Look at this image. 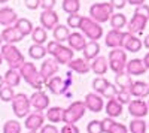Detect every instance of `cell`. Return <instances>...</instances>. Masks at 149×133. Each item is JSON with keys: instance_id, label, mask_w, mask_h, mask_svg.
<instances>
[{"instance_id": "6da1fadb", "label": "cell", "mask_w": 149, "mask_h": 133, "mask_svg": "<svg viewBox=\"0 0 149 133\" xmlns=\"http://www.w3.org/2000/svg\"><path fill=\"white\" fill-rule=\"evenodd\" d=\"M21 78H24V81H26L30 87H33L36 91H40L45 85V82L39 74V70L36 69V66L30 62H24V64L18 69Z\"/></svg>"}, {"instance_id": "7a4b0ae2", "label": "cell", "mask_w": 149, "mask_h": 133, "mask_svg": "<svg viewBox=\"0 0 149 133\" xmlns=\"http://www.w3.org/2000/svg\"><path fill=\"white\" fill-rule=\"evenodd\" d=\"M46 54L52 55V58L58 64H69L70 60H73L74 52L70 50L69 46H64L63 43H58L55 41L48 42V46H45Z\"/></svg>"}, {"instance_id": "3957f363", "label": "cell", "mask_w": 149, "mask_h": 133, "mask_svg": "<svg viewBox=\"0 0 149 133\" xmlns=\"http://www.w3.org/2000/svg\"><path fill=\"white\" fill-rule=\"evenodd\" d=\"M0 55H2V58L9 64V69L18 70L24 64V62H26L21 51L15 45H10V43H3L0 46Z\"/></svg>"}, {"instance_id": "277c9868", "label": "cell", "mask_w": 149, "mask_h": 133, "mask_svg": "<svg viewBox=\"0 0 149 133\" xmlns=\"http://www.w3.org/2000/svg\"><path fill=\"white\" fill-rule=\"evenodd\" d=\"M86 112V108L84 105L82 100H74L72 102L66 109H63V121L64 124H74V123H78L81 118H84Z\"/></svg>"}, {"instance_id": "5b68a950", "label": "cell", "mask_w": 149, "mask_h": 133, "mask_svg": "<svg viewBox=\"0 0 149 133\" xmlns=\"http://www.w3.org/2000/svg\"><path fill=\"white\" fill-rule=\"evenodd\" d=\"M78 29H81L84 32L85 38L91 39L93 42H97L103 36V27L100 24H97L95 21H93L90 17H82Z\"/></svg>"}, {"instance_id": "8992f818", "label": "cell", "mask_w": 149, "mask_h": 133, "mask_svg": "<svg viewBox=\"0 0 149 133\" xmlns=\"http://www.w3.org/2000/svg\"><path fill=\"white\" fill-rule=\"evenodd\" d=\"M73 82L72 78V72H67L66 78H60V76H52L51 79H48L45 85L52 94H66Z\"/></svg>"}, {"instance_id": "52a82bcc", "label": "cell", "mask_w": 149, "mask_h": 133, "mask_svg": "<svg viewBox=\"0 0 149 133\" xmlns=\"http://www.w3.org/2000/svg\"><path fill=\"white\" fill-rule=\"evenodd\" d=\"M90 18L95 21L97 24H103L110 20V17L113 15V8L110 3H94L90 8Z\"/></svg>"}, {"instance_id": "ba28073f", "label": "cell", "mask_w": 149, "mask_h": 133, "mask_svg": "<svg viewBox=\"0 0 149 133\" xmlns=\"http://www.w3.org/2000/svg\"><path fill=\"white\" fill-rule=\"evenodd\" d=\"M93 88H94V93L100 94L102 97H106V99H113L118 93V88L103 76H98L93 81Z\"/></svg>"}, {"instance_id": "9c48e42d", "label": "cell", "mask_w": 149, "mask_h": 133, "mask_svg": "<svg viewBox=\"0 0 149 133\" xmlns=\"http://www.w3.org/2000/svg\"><path fill=\"white\" fill-rule=\"evenodd\" d=\"M107 64L115 74L124 72L125 64H127V54H125V51H124L122 48H115V50H112L109 52Z\"/></svg>"}, {"instance_id": "30bf717a", "label": "cell", "mask_w": 149, "mask_h": 133, "mask_svg": "<svg viewBox=\"0 0 149 133\" xmlns=\"http://www.w3.org/2000/svg\"><path fill=\"white\" fill-rule=\"evenodd\" d=\"M12 102V109H14V114L18 118H24L30 114V99L27 97V94L24 93H18L14 96Z\"/></svg>"}, {"instance_id": "8fae6325", "label": "cell", "mask_w": 149, "mask_h": 133, "mask_svg": "<svg viewBox=\"0 0 149 133\" xmlns=\"http://www.w3.org/2000/svg\"><path fill=\"white\" fill-rule=\"evenodd\" d=\"M60 69V64L55 62L54 58H46L43 60V63L40 64V69H39V74L43 79V82L46 84L48 79H51L52 76H55V74Z\"/></svg>"}, {"instance_id": "7c38bea8", "label": "cell", "mask_w": 149, "mask_h": 133, "mask_svg": "<svg viewBox=\"0 0 149 133\" xmlns=\"http://www.w3.org/2000/svg\"><path fill=\"white\" fill-rule=\"evenodd\" d=\"M148 18L139 15V14H136L134 12V15L130 21H127V29H128V33L130 34H134V36H137V34H142L143 30L146 29V24H148Z\"/></svg>"}, {"instance_id": "4fadbf2b", "label": "cell", "mask_w": 149, "mask_h": 133, "mask_svg": "<svg viewBox=\"0 0 149 133\" xmlns=\"http://www.w3.org/2000/svg\"><path fill=\"white\" fill-rule=\"evenodd\" d=\"M29 99H30V106L37 112H42V111L48 109V106H49V97H48V94L43 93L42 90L34 91L31 94V97H29Z\"/></svg>"}, {"instance_id": "5bb4252c", "label": "cell", "mask_w": 149, "mask_h": 133, "mask_svg": "<svg viewBox=\"0 0 149 133\" xmlns=\"http://www.w3.org/2000/svg\"><path fill=\"white\" fill-rule=\"evenodd\" d=\"M84 105L86 109H90L91 112H102V109L104 108V102L103 97L97 93H88L84 99Z\"/></svg>"}, {"instance_id": "9a60e30c", "label": "cell", "mask_w": 149, "mask_h": 133, "mask_svg": "<svg viewBox=\"0 0 149 133\" xmlns=\"http://www.w3.org/2000/svg\"><path fill=\"white\" fill-rule=\"evenodd\" d=\"M121 48H124L125 51L137 52L142 50V41L134 34H130L128 32L122 33V41H121Z\"/></svg>"}, {"instance_id": "2e32d148", "label": "cell", "mask_w": 149, "mask_h": 133, "mask_svg": "<svg viewBox=\"0 0 149 133\" xmlns=\"http://www.w3.org/2000/svg\"><path fill=\"white\" fill-rule=\"evenodd\" d=\"M45 123V115L42 112H31L26 117V121H24V126H26V129L29 132H37V130H40L42 126Z\"/></svg>"}, {"instance_id": "e0dca14e", "label": "cell", "mask_w": 149, "mask_h": 133, "mask_svg": "<svg viewBox=\"0 0 149 133\" xmlns=\"http://www.w3.org/2000/svg\"><path fill=\"white\" fill-rule=\"evenodd\" d=\"M128 112L131 117L134 118H143L145 115H148L149 112V108H148V103L142 99H134V100H130L128 103Z\"/></svg>"}, {"instance_id": "ac0fdd59", "label": "cell", "mask_w": 149, "mask_h": 133, "mask_svg": "<svg viewBox=\"0 0 149 133\" xmlns=\"http://www.w3.org/2000/svg\"><path fill=\"white\" fill-rule=\"evenodd\" d=\"M40 24H42V29H45V30H54L55 26L58 24V14L54 9L43 10L40 14Z\"/></svg>"}, {"instance_id": "d6986e66", "label": "cell", "mask_w": 149, "mask_h": 133, "mask_svg": "<svg viewBox=\"0 0 149 133\" xmlns=\"http://www.w3.org/2000/svg\"><path fill=\"white\" fill-rule=\"evenodd\" d=\"M102 127H103V133H128V129L125 126L116 123L113 118H109V117L102 120Z\"/></svg>"}, {"instance_id": "ffe728a7", "label": "cell", "mask_w": 149, "mask_h": 133, "mask_svg": "<svg viewBox=\"0 0 149 133\" xmlns=\"http://www.w3.org/2000/svg\"><path fill=\"white\" fill-rule=\"evenodd\" d=\"M125 69H127V74L130 76H139V75H145L146 74V66L143 64V60L140 58H133L130 62H127L125 64Z\"/></svg>"}, {"instance_id": "44dd1931", "label": "cell", "mask_w": 149, "mask_h": 133, "mask_svg": "<svg viewBox=\"0 0 149 133\" xmlns=\"http://www.w3.org/2000/svg\"><path fill=\"white\" fill-rule=\"evenodd\" d=\"M0 36H2V41H5L6 43H10V45H14L19 41L24 39V36L17 30L15 26H10V27H6L2 33H0Z\"/></svg>"}, {"instance_id": "7402d4cb", "label": "cell", "mask_w": 149, "mask_h": 133, "mask_svg": "<svg viewBox=\"0 0 149 133\" xmlns=\"http://www.w3.org/2000/svg\"><path fill=\"white\" fill-rule=\"evenodd\" d=\"M18 20V15H17V12L12 9V8H2L0 9V24L5 27H10L12 24H15Z\"/></svg>"}, {"instance_id": "603a6c76", "label": "cell", "mask_w": 149, "mask_h": 133, "mask_svg": "<svg viewBox=\"0 0 149 133\" xmlns=\"http://www.w3.org/2000/svg\"><path fill=\"white\" fill-rule=\"evenodd\" d=\"M67 42H69V48L74 52V51H82L84 46L86 43V39L82 33H70L69 38H67Z\"/></svg>"}, {"instance_id": "cb8c5ba5", "label": "cell", "mask_w": 149, "mask_h": 133, "mask_svg": "<svg viewBox=\"0 0 149 133\" xmlns=\"http://www.w3.org/2000/svg\"><path fill=\"white\" fill-rule=\"evenodd\" d=\"M130 94L134 97H148L149 96V84H146L145 81H134L130 87Z\"/></svg>"}, {"instance_id": "d4e9b609", "label": "cell", "mask_w": 149, "mask_h": 133, "mask_svg": "<svg viewBox=\"0 0 149 133\" xmlns=\"http://www.w3.org/2000/svg\"><path fill=\"white\" fill-rule=\"evenodd\" d=\"M69 69L70 72H76V74H81V75H85V74H88V72L91 70L90 67V63L86 62V60L84 58H73L69 62Z\"/></svg>"}, {"instance_id": "484cf974", "label": "cell", "mask_w": 149, "mask_h": 133, "mask_svg": "<svg viewBox=\"0 0 149 133\" xmlns=\"http://www.w3.org/2000/svg\"><path fill=\"white\" fill-rule=\"evenodd\" d=\"M122 33H124V32H121V30H113V29H112L110 32H107L106 39H104L106 46L112 48V50H115V48H121Z\"/></svg>"}, {"instance_id": "4316f807", "label": "cell", "mask_w": 149, "mask_h": 133, "mask_svg": "<svg viewBox=\"0 0 149 133\" xmlns=\"http://www.w3.org/2000/svg\"><path fill=\"white\" fill-rule=\"evenodd\" d=\"M82 52H84V60H86V62H88V60H94L95 57H98V54H100V45H98V42L90 41V42L85 43Z\"/></svg>"}, {"instance_id": "83f0119b", "label": "cell", "mask_w": 149, "mask_h": 133, "mask_svg": "<svg viewBox=\"0 0 149 133\" xmlns=\"http://www.w3.org/2000/svg\"><path fill=\"white\" fill-rule=\"evenodd\" d=\"M90 67H91V70L94 72L95 75H104L106 72H107V67H109L107 58L106 57H102V55L95 57L93 60V63L90 64Z\"/></svg>"}, {"instance_id": "f1b7e54d", "label": "cell", "mask_w": 149, "mask_h": 133, "mask_svg": "<svg viewBox=\"0 0 149 133\" xmlns=\"http://www.w3.org/2000/svg\"><path fill=\"white\" fill-rule=\"evenodd\" d=\"M104 109H106V114L109 118H116L122 114V105L113 97V99H109L106 106H104Z\"/></svg>"}, {"instance_id": "f546056e", "label": "cell", "mask_w": 149, "mask_h": 133, "mask_svg": "<svg viewBox=\"0 0 149 133\" xmlns=\"http://www.w3.org/2000/svg\"><path fill=\"white\" fill-rule=\"evenodd\" d=\"M3 82L6 84L8 87H10V88L18 87L19 82H21V75H19V72L15 70V69H8L6 74H5V76H3Z\"/></svg>"}, {"instance_id": "4dcf8cb0", "label": "cell", "mask_w": 149, "mask_h": 133, "mask_svg": "<svg viewBox=\"0 0 149 133\" xmlns=\"http://www.w3.org/2000/svg\"><path fill=\"white\" fill-rule=\"evenodd\" d=\"M15 27H17V30L24 36V38L29 36V34H31V32H33V24L27 18H18L17 22H15Z\"/></svg>"}, {"instance_id": "1f68e13d", "label": "cell", "mask_w": 149, "mask_h": 133, "mask_svg": "<svg viewBox=\"0 0 149 133\" xmlns=\"http://www.w3.org/2000/svg\"><path fill=\"white\" fill-rule=\"evenodd\" d=\"M52 33H54V41H55V42H58V43L67 41L69 34H70L69 29H67L66 26H63V24H57L55 29L52 30Z\"/></svg>"}, {"instance_id": "d6a6232c", "label": "cell", "mask_w": 149, "mask_h": 133, "mask_svg": "<svg viewBox=\"0 0 149 133\" xmlns=\"http://www.w3.org/2000/svg\"><path fill=\"white\" fill-rule=\"evenodd\" d=\"M115 82L119 85L121 90H130L131 84H133L131 76L127 74V72H119V74H116L115 75Z\"/></svg>"}, {"instance_id": "836d02e7", "label": "cell", "mask_w": 149, "mask_h": 133, "mask_svg": "<svg viewBox=\"0 0 149 133\" xmlns=\"http://www.w3.org/2000/svg\"><path fill=\"white\" fill-rule=\"evenodd\" d=\"M110 26L113 30H122L124 27L127 26V17L121 14V12H118V14H113L110 17Z\"/></svg>"}, {"instance_id": "e575fe53", "label": "cell", "mask_w": 149, "mask_h": 133, "mask_svg": "<svg viewBox=\"0 0 149 133\" xmlns=\"http://www.w3.org/2000/svg\"><path fill=\"white\" fill-rule=\"evenodd\" d=\"M31 39L36 45H43L46 41H48V34H46V30L42 29V27H33V32H31Z\"/></svg>"}, {"instance_id": "d590c367", "label": "cell", "mask_w": 149, "mask_h": 133, "mask_svg": "<svg viewBox=\"0 0 149 133\" xmlns=\"http://www.w3.org/2000/svg\"><path fill=\"white\" fill-rule=\"evenodd\" d=\"M46 118L49 123H60L63 120V109L58 106H52V108H48L46 111Z\"/></svg>"}, {"instance_id": "8d00e7d4", "label": "cell", "mask_w": 149, "mask_h": 133, "mask_svg": "<svg viewBox=\"0 0 149 133\" xmlns=\"http://www.w3.org/2000/svg\"><path fill=\"white\" fill-rule=\"evenodd\" d=\"M128 129H130L131 133H146L148 124L145 123L143 118H134V120H131Z\"/></svg>"}, {"instance_id": "74e56055", "label": "cell", "mask_w": 149, "mask_h": 133, "mask_svg": "<svg viewBox=\"0 0 149 133\" xmlns=\"http://www.w3.org/2000/svg\"><path fill=\"white\" fill-rule=\"evenodd\" d=\"M29 54L31 58L34 60H42L46 57V50H45V46L43 45H36L33 43L30 48H29Z\"/></svg>"}, {"instance_id": "f35d334b", "label": "cell", "mask_w": 149, "mask_h": 133, "mask_svg": "<svg viewBox=\"0 0 149 133\" xmlns=\"http://www.w3.org/2000/svg\"><path fill=\"white\" fill-rule=\"evenodd\" d=\"M81 9V3L79 0H63V10L67 14H78Z\"/></svg>"}, {"instance_id": "ab89813d", "label": "cell", "mask_w": 149, "mask_h": 133, "mask_svg": "<svg viewBox=\"0 0 149 133\" xmlns=\"http://www.w3.org/2000/svg\"><path fill=\"white\" fill-rule=\"evenodd\" d=\"M21 124L17 120H8L3 124V133H21Z\"/></svg>"}, {"instance_id": "60d3db41", "label": "cell", "mask_w": 149, "mask_h": 133, "mask_svg": "<svg viewBox=\"0 0 149 133\" xmlns=\"http://www.w3.org/2000/svg\"><path fill=\"white\" fill-rule=\"evenodd\" d=\"M14 88H10L8 85H3L2 88H0V100H3V102H10L12 99H14Z\"/></svg>"}, {"instance_id": "b9f144b4", "label": "cell", "mask_w": 149, "mask_h": 133, "mask_svg": "<svg viewBox=\"0 0 149 133\" xmlns=\"http://www.w3.org/2000/svg\"><path fill=\"white\" fill-rule=\"evenodd\" d=\"M115 99H116L121 105H128L130 100H131V94H130L128 90H118Z\"/></svg>"}, {"instance_id": "7bdbcfd3", "label": "cell", "mask_w": 149, "mask_h": 133, "mask_svg": "<svg viewBox=\"0 0 149 133\" xmlns=\"http://www.w3.org/2000/svg\"><path fill=\"white\" fill-rule=\"evenodd\" d=\"M86 132L88 133H103V127H102V121L98 120H91L86 126Z\"/></svg>"}, {"instance_id": "ee69618b", "label": "cell", "mask_w": 149, "mask_h": 133, "mask_svg": "<svg viewBox=\"0 0 149 133\" xmlns=\"http://www.w3.org/2000/svg\"><path fill=\"white\" fill-rule=\"evenodd\" d=\"M81 18H82V15H79V14H70L67 17V26L72 27V29H78L79 22H81Z\"/></svg>"}, {"instance_id": "f6af8a7d", "label": "cell", "mask_w": 149, "mask_h": 133, "mask_svg": "<svg viewBox=\"0 0 149 133\" xmlns=\"http://www.w3.org/2000/svg\"><path fill=\"white\" fill-rule=\"evenodd\" d=\"M134 12L149 20V6H148V5L143 3V5H140V6H136V10H134Z\"/></svg>"}, {"instance_id": "bcb514c9", "label": "cell", "mask_w": 149, "mask_h": 133, "mask_svg": "<svg viewBox=\"0 0 149 133\" xmlns=\"http://www.w3.org/2000/svg\"><path fill=\"white\" fill-rule=\"evenodd\" d=\"M60 133H79V129L76 124H64L61 127Z\"/></svg>"}, {"instance_id": "7dc6e473", "label": "cell", "mask_w": 149, "mask_h": 133, "mask_svg": "<svg viewBox=\"0 0 149 133\" xmlns=\"http://www.w3.org/2000/svg\"><path fill=\"white\" fill-rule=\"evenodd\" d=\"M24 5H26V8L30 9V10H36L40 6V0H24Z\"/></svg>"}, {"instance_id": "c3c4849f", "label": "cell", "mask_w": 149, "mask_h": 133, "mask_svg": "<svg viewBox=\"0 0 149 133\" xmlns=\"http://www.w3.org/2000/svg\"><path fill=\"white\" fill-rule=\"evenodd\" d=\"M40 6L43 10H52L55 6V0H40Z\"/></svg>"}, {"instance_id": "681fc988", "label": "cell", "mask_w": 149, "mask_h": 133, "mask_svg": "<svg viewBox=\"0 0 149 133\" xmlns=\"http://www.w3.org/2000/svg\"><path fill=\"white\" fill-rule=\"evenodd\" d=\"M40 133H60V132L54 124H46V126L43 124L42 129H40Z\"/></svg>"}, {"instance_id": "f907efd6", "label": "cell", "mask_w": 149, "mask_h": 133, "mask_svg": "<svg viewBox=\"0 0 149 133\" xmlns=\"http://www.w3.org/2000/svg\"><path fill=\"white\" fill-rule=\"evenodd\" d=\"M109 3L112 5V8H113V9H122L124 6L127 5V0H110Z\"/></svg>"}, {"instance_id": "816d5d0a", "label": "cell", "mask_w": 149, "mask_h": 133, "mask_svg": "<svg viewBox=\"0 0 149 133\" xmlns=\"http://www.w3.org/2000/svg\"><path fill=\"white\" fill-rule=\"evenodd\" d=\"M127 3L134 5V6H140V5H143V3H145V0H127Z\"/></svg>"}, {"instance_id": "f5cc1de1", "label": "cell", "mask_w": 149, "mask_h": 133, "mask_svg": "<svg viewBox=\"0 0 149 133\" xmlns=\"http://www.w3.org/2000/svg\"><path fill=\"white\" fill-rule=\"evenodd\" d=\"M143 64L146 66V69H149V52H146V55L143 57Z\"/></svg>"}, {"instance_id": "db71d44e", "label": "cell", "mask_w": 149, "mask_h": 133, "mask_svg": "<svg viewBox=\"0 0 149 133\" xmlns=\"http://www.w3.org/2000/svg\"><path fill=\"white\" fill-rule=\"evenodd\" d=\"M142 45H145V48H148V50H149V34L145 38V41L142 42Z\"/></svg>"}, {"instance_id": "11a10c76", "label": "cell", "mask_w": 149, "mask_h": 133, "mask_svg": "<svg viewBox=\"0 0 149 133\" xmlns=\"http://www.w3.org/2000/svg\"><path fill=\"white\" fill-rule=\"evenodd\" d=\"M5 85V82H3V76H0V88H2Z\"/></svg>"}, {"instance_id": "9f6ffc18", "label": "cell", "mask_w": 149, "mask_h": 133, "mask_svg": "<svg viewBox=\"0 0 149 133\" xmlns=\"http://www.w3.org/2000/svg\"><path fill=\"white\" fill-rule=\"evenodd\" d=\"M9 0H0V3H8Z\"/></svg>"}, {"instance_id": "6f0895ef", "label": "cell", "mask_w": 149, "mask_h": 133, "mask_svg": "<svg viewBox=\"0 0 149 133\" xmlns=\"http://www.w3.org/2000/svg\"><path fill=\"white\" fill-rule=\"evenodd\" d=\"M2 63H3V58H2V55H0V66H2Z\"/></svg>"}, {"instance_id": "680465c9", "label": "cell", "mask_w": 149, "mask_h": 133, "mask_svg": "<svg viewBox=\"0 0 149 133\" xmlns=\"http://www.w3.org/2000/svg\"><path fill=\"white\" fill-rule=\"evenodd\" d=\"M3 45V41H2V36H0V46H2Z\"/></svg>"}, {"instance_id": "91938a15", "label": "cell", "mask_w": 149, "mask_h": 133, "mask_svg": "<svg viewBox=\"0 0 149 133\" xmlns=\"http://www.w3.org/2000/svg\"><path fill=\"white\" fill-rule=\"evenodd\" d=\"M29 133H37V132H29Z\"/></svg>"}, {"instance_id": "94428289", "label": "cell", "mask_w": 149, "mask_h": 133, "mask_svg": "<svg viewBox=\"0 0 149 133\" xmlns=\"http://www.w3.org/2000/svg\"><path fill=\"white\" fill-rule=\"evenodd\" d=\"M148 108H149V102H148Z\"/></svg>"}, {"instance_id": "6125c7cd", "label": "cell", "mask_w": 149, "mask_h": 133, "mask_svg": "<svg viewBox=\"0 0 149 133\" xmlns=\"http://www.w3.org/2000/svg\"><path fill=\"white\" fill-rule=\"evenodd\" d=\"M148 127H149V123H148Z\"/></svg>"}]
</instances>
